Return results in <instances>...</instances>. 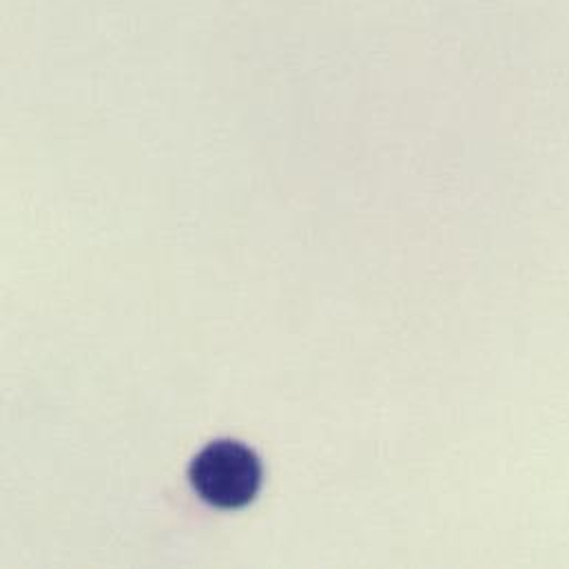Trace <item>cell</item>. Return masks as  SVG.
I'll use <instances>...</instances> for the list:
<instances>
[{"mask_svg": "<svg viewBox=\"0 0 569 569\" xmlns=\"http://www.w3.org/2000/svg\"><path fill=\"white\" fill-rule=\"evenodd\" d=\"M189 479L204 503L233 512L258 499L264 483V466L244 443L220 439L193 459Z\"/></svg>", "mask_w": 569, "mask_h": 569, "instance_id": "6da1fadb", "label": "cell"}]
</instances>
